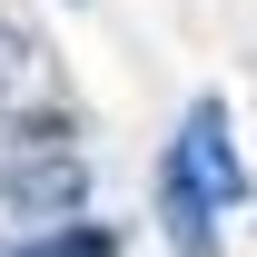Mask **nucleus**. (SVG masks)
<instances>
[{"instance_id":"2","label":"nucleus","mask_w":257,"mask_h":257,"mask_svg":"<svg viewBox=\"0 0 257 257\" xmlns=\"http://www.w3.org/2000/svg\"><path fill=\"white\" fill-rule=\"evenodd\" d=\"M79 198H89L79 149H30V159L0 168V227H50V218H69Z\"/></svg>"},{"instance_id":"3","label":"nucleus","mask_w":257,"mask_h":257,"mask_svg":"<svg viewBox=\"0 0 257 257\" xmlns=\"http://www.w3.org/2000/svg\"><path fill=\"white\" fill-rule=\"evenodd\" d=\"M10 257H109V237L99 227H50V237H30V247H10Z\"/></svg>"},{"instance_id":"1","label":"nucleus","mask_w":257,"mask_h":257,"mask_svg":"<svg viewBox=\"0 0 257 257\" xmlns=\"http://www.w3.org/2000/svg\"><path fill=\"white\" fill-rule=\"evenodd\" d=\"M247 198V168H237V139H227V109L198 99L178 139H168V168H159V218H168V247L178 257H218V218Z\"/></svg>"}]
</instances>
